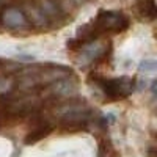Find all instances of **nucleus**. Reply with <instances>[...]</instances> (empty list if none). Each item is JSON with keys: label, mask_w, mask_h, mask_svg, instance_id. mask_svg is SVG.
Masks as SVG:
<instances>
[{"label": "nucleus", "mask_w": 157, "mask_h": 157, "mask_svg": "<svg viewBox=\"0 0 157 157\" xmlns=\"http://www.w3.org/2000/svg\"><path fill=\"white\" fill-rule=\"evenodd\" d=\"M102 88V93L105 94L107 101H120L127 98L134 91V80L129 77L120 78H101L98 82Z\"/></svg>", "instance_id": "f257e3e1"}, {"label": "nucleus", "mask_w": 157, "mask_h": 157, "mask_svg": "<svg viewBox=\"0 0 157 157\" xmlns=\"http://www.w3.org/2000/svg\"><path fill=\"white\" fill-rule=\"evenodd\" d=\"M2 22L5 27L8 29H22L25 24H27V19H25V14L17 10V8H6L3 13H2Z\"/></svg>", "instance_id": "f03ea898"}, {"label": "nucleus", "mask_w": 157, "mask_h": 157, "mask_svg": "<svg viewBox=\"0 0 157 157\" xmlns=\"http://www.w3.org/2000/svg\"><path fill=\"white\" fill-rule=\"evenodd\" d=\"M50 132H52V126H49V124H41V126L35 127L32 132H30L27 137H25L24 143H25V145H33V143H36V141H39V140L46 138Z\"/></svg>", "instance_id": "7ed1b4c3"}, {"label": "nucleus", "mask_w": 157, "mask_h": 157, "mask_svg": "<svg viewBox=\"0 0 157 157\" xmlns=\"http://www.w3.org/2000/svg\"><path fill=\"white\" fill-rule=\"evenodd\" d=\"M137 10L141 17H145L148 21L155 19V0H138Z\"/></svg>", "instance_id": "20e7f679"}, {"label": "nucleus", "mask_w": 157, "mask_h": 157, "mask_svg": "<svg viewBox=\"0 0 157 157\" xmlns=\"http://www.w3.org/2000/svg\"><path fill=\"white\" fill-rule=\"evenodd\" d=\"M52 91L55 93V96H69L71 93H74L75 91V86L71 85L69 82L66 80H60V82H54V85H52Z\"/></svg>", "instance_id": "39448f33"}, {"label": "nucleus", "mask_w": 157, "mask_h": 157, "mask_svg": "<svg viewBox=\"0 0 157 157\" xmlns=\"http://www.w3.org/2000/svg\"><path fill=\"white\" fill-rule=\"evenodd\" d=\"M157 69V64L154 60H145L140 63V71L141 72H154Z\"/></svg>", "instance_id": "423d86ee"}]
</instances>
